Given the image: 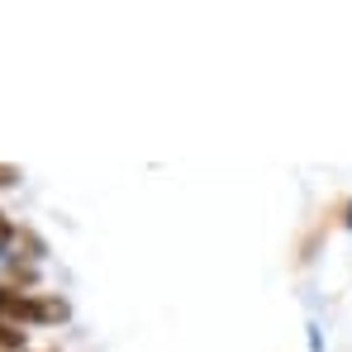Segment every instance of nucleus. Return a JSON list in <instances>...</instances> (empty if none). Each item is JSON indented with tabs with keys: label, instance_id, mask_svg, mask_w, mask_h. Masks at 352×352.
<instances>
[{
	"label": "nucleus",
	"instance_id": "f257e3e1",
	"mask_svg": "<svg viewBox=\"0 0 352 352\" xmlns=\"http://www.w3.org/2000/svg\"><path fill=\"white\" fill-rule=\"evenodd\" d=\"M0 343H5V348H19V329H5V324H0Z\"/></svg>",
	"mask_w": 352,
	"mask_h": 352
},
{
	"label": "nucleus",
	"instance_id": "f03ea898",
	"mask_svg": "<svg viewBox=\"0 0 352 352\" xmlns=\"http://www.w3.org/2000/svg\"><path fill=\"white\" fill-rule=\"evenodd\" d=\"M0 229H5V219H0Z\"/></svg>",
	"mask_w": 352,
	"mask_h": 352
},
{
	"label": "nucleus",
	"instance_id": "7ed1b4c3",
	"mask_svg": "<svg viewBox=\"0 0 352 352\" xmlns=\"http://www.w3.org/2000/svg\"><path fill=\"white\" fill-rule=\"evenodd\" d=\"M0 300H5V295H0Z\"/></svg>",
	"mask_w": 352,
	"mask_h": 352
}]
</instances>
